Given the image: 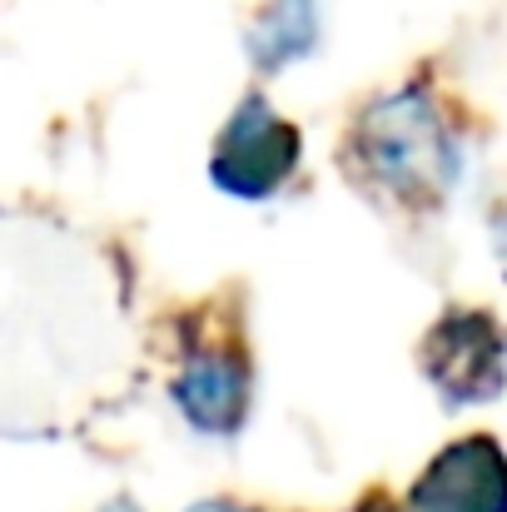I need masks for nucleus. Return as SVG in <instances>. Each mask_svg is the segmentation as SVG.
I'll return each instance as SVG.
<instances>
[{
	"instance_id": "nucleus-1",
	"label": "nucleus",
	"mask_w": 507,
	"mask_h": 512,
	"mask_svg": "<svg viewBox=\"0 0 507 512\" xmlns=\"http://www.w3.org/2000/svg\"><path fill=\"white\" fill-rule=\"evenodd\" d=\"M343 170L398 209H433L463 179V135L423 80L378 90L348 125Z\"/></svg>"
},
{
	"instance_id": "nucleus-2",
	"label": "nucleus",
	"mask_w": 507,
	"mask_h": 512,
	"mask_svg": "<svg viewBox=\"0 0 507 512\" xmlns=\"http://www.w3.org/2000/svg\"><path fill=\"white\" fill-rule=\"evenodd\" d=\"M299 160H304L299 125L264 90H244L214 135L209 179L219 194H229L239 204H269L299 174Z\"/></svg>"
},
{
	"instance_id": "nucleus-3",
	"label": "nucleus",
	"mask_w": 507,
	"mask_h": 512,
	"mask_svg": "<svg viewBox=\"0 0 507 512\" xmlns=\"http://www.w3.org/2000/svg\"><path fill=\"white\" fill-rule=\"evenodd\" d=\"M169 403L199 438H234L254 403V363L234 339L194 343L169 373Z\"/></svg>"
},
{
	"instance_id": "nucleus-4",
	"label": "nucleus",
	"mask_w": 507,
	"mask_h": 512,
	"mask_svg": "<svg viewBox=\"0 0 507 512\" xmlns=\"http://www.w3.org/2000/svg\"><path fill=\"white\" fill-rule=\"evenodd\" d=\"M423 373L453 403H488L503 388V329L488 309H448L423 339Z\"/></svg>"
},
{
	"instance_id": "nucleus-5",
	"label": "nucleus",
	"mask_w": 507,
	"mask_h": 512,
	"mask_svg": "<svg viewBox=\"0 0 507 512\" xmlns=\"http://www.w3.org/2000/svg\"><path fill=\"white\" fill-rule=\"evenodd\" d=\"M398 512H507V463L493 433L448 443L408 488Z\"/></svg>"
},
{
	"instance_id": "nucleus-6",
	"label": "nucleus",
	"mask_w": 507,
	"mask_h": 512,
	"mask_svg": "<svg viewBox=\"0 0 507 512\" xmlns=\"http://www.w3.org/2000/svg\"><path fill=\"white\" fill-rule=\"evenodd\" d=\"M319 30H324L319 0H264L244 30V55L259 75H279L314 55Z\"/></svg>"
},
{
	"instance_id": "nucleus-7",
	"label": "nucleus",
	"mask_w": 507,
	"mask_h": 512,
	"mask_svg": "<svg viewBox=\"0 0 507 512\" xmlns=\"http://www.w3.org/2000/svg\"><path fill=\"white\" fill-rule=\"evenodd\" d=\"M184 512H259V508H249L239 498H199V503H189Z\"/></svg>"
},
{
	"instance_id": "nucleus-8",
	"label": "nucleus",
	"mask_w": 507,
	"mask_h": 512,
	"mask_svg": "<svg viewBox=\"0 0 507 512\" xmlns=\"http://www.w3.org/2000/svg\"><path fill=\"white\" fill-rule=\"evenodd\" d=\"M100 512H140V508H135V503H130V498H115V503H110V508H100Z\"/></svg>"
}]
</instances>
